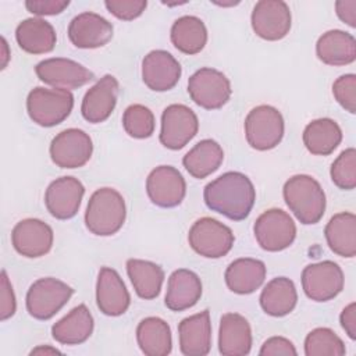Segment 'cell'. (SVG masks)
<instances>
[{
  "mask_svg": "<svg viewBox=\"0 0 356 356\" xmlns=\"http://www.w3.org/2000/svg\"><path fill=\"white\" fill-rule=\"evenodd\" d=\"M203 199L211 211L229 220L241 221L250 214L256 200V191L245 174L228 171L204 186Z\"/></svg>",
  "mask_w": 356,
  "mask_h": 356,
  "instance_id": "6da1fadb",
  "label": "cell"
},
{
  "mask_svg": "<svg viewBox=\"0 0 356 356\" xmlns=\"http://www.w3.org/2000/svg\"><path fill=\"white\" fill-rule=\"evenodd\" d=\"M284 200L293 216L305 225L318 222L325 211V193L313 177L298 174L291 177L282 189Z\"/></svg>",
  "mask_w": 356,
  "mask_h": 356,
  "instance_id": "7a4b0ae2",
  "label": "cell"
},
{
  "mask_svg": "<svg viewBox=\"0 0 356 356\" xmlns=\"http://www.w3.org/2000/svg\"><path fill=\"white\" fill-rule=\"evenodd\" d=\"M127 216L122 195L113 188L95 191L85 211L86 228L99 236H110L121 229Z\"/></svg>",
  "mask_w": 356,
  "mask_h": 356,
  "instance_id": "3957f363",
  "label": "cell"
},
{
  "mask_svg": "<svg viewBox=\"0 0 356 356\" xmlns=\"http://www.w3.org/2000/svg\"><path fill=\"white\" fill-rule=\"evenodd\" d=\"M74 96L67 89H46L38 86L26 97V111L29 118L40 127H54L61 124L72 111Z\"/></svg>",
  "mask_w": 356,
  "mask_h": 356,
  "instance_id": "277c9868",
  "label": "cell"
},
{
  "mask_svg": "<svg viewBox=\"0 0 356 356\" xmlns=\"http://www.w3.org/2000/svg\"><path fill=\"white\" fill-rule=\"evenodd\" d=\"M284 128L282 114L268 104L252 108L245 118L246 140L260 152L274 149L282 140Z\"/></svg>",
  "mask_w": 356,
  "mask_h": 356,
  "instance_id": "5b68a950",
  "label": "cell"
},
{
  "mask_svg": "<svg viewBox=\"0 0 356 356\" xmlns=\"http://www.w3.org/2000/svg\"><path fill=\"white\" fill-rule=\"evenodd\" d=\"M188 241L191 248L207 259H220L234 246V234L229 227L211 217H203L193 222Z\"/></svg>",
  "mask_w": 356,
  "mask_h": 356,
  "instance_id": "8992f818",
  "label": "cell"
},
{
  "mask_svg": "<svg viewBox=\"0 0 356 356\" xmlns=\"http://www.w3.org/2000/svg\"><path fill=\"white\" fill-rule=\"evenodd\" d=\"M74 289L53 278L36 280L26 292V310L36 320H49L70 300Z\"/></svg>",
  "mask_w": 356,
  "mask_h": 356,
  "instance_id": "52a82bcc",
  "label": "cell"
},
{
  "mask_svg": "<svg viewBox=\"0 0 356 356\" xmlns=\"http://www.w3.org/2000/svg\"><path fill=\"white\" fill-rule=\"evenodd\" d=\"M253 232L257 243L267 252H280L289 248L296 238V225L292 217L281 209H268L261 213Z\"/></svg>",
  "mask_w": 356,
  "mask_h": 356,
  "instance_id": "ba28073f",
  "label": "cell"
},
{
  "mask_svg": "<svg viewBox=\"0 0 356 356\" xmlns=\"http://www.w3.org/2000/svg\"><path fill=\"white\" fill-rule=\"evenodd\" d=\"M188 93L199 107L217 110L229 100L232 89L229 79L221 71L204 67L188 79Z\"/></svg>",
  "mask_w": 356,
  "mask_h": 356,
  "instance_id": "9c48e42d",
  "label": "cell"
},
{
  "mask_svg": "<svg viewBox=\"0 0 356 356\" xmlns=\"http://www.w3.org/2000/svg\"><path fill=\"white\" fill-rule=\"evenodd\" d=\"M343 282L341 267L331 260L309 264L302 273V288L306 296L314 302L334 299L343 289Z\"/></svg>",
  "mask_w": 356,
  "mask_h": 356,
  "instance_id": "30bf717a",
  "label": "cell"
},
{
  "mask_svg": "<svg viewBox=\"0 0 356 356\" xmlns=\"http://www.w3.org/2000/svg\"><path fill=\"white\" fill-rule=\"evenodd\" d=\"M50 159L60 168L83 167L92 157L90 136L78 128H68L57 134L50 143Z\"/></svg>",
  "mask_w": 356,
  "mask_h": 356,
  "instance_id": "8fae6325",
  "label": "cell"
},
{
  "mask_svg": "<svg viewBox=\"0 0 356 356\" xmlns=\"http://www.w3.org/2000/svg\"><path fill=\"white\" fill-rule=\"evenodd\" d=\"M199 129V121L192 108L185 104H170L161 114L160 142L164 147L179 150L188 145Z\"/></svg>",
  "mask_w": 356,
  "mask_h": 356,
  "instance_id": "7c38bea8",
  "label": "cell"
},
{
  "mask_svg": "<svg viewBox=\"0 0 356 356\" xmlns=\"http://www.w3.org/2000/svg\"><path fill=\"white\" fill-rule=\"evenodd\" d=\"M35 72L43 83L67 90L81 88L95 78L93 72L86 67L64 57L42 60L36 64Z\"/></svg>",
  "mask_w": 356,
  "mask_h": 356,
  "instance_id": "4fadbf2b",
  "label": "cell"
},
{
  "mask_svg": "<svg viewBox=\"0 0 356 356\" xmlns=\"http://www.w3.org/2000/svg\"><path fill=\"white\" fill-rule=\"evenodd\" d=\"M252 28L264 40H280L289 33L291 10L282 0H260L252 11Z\"/></svg>",
  "mask_w": 356,
  "mask_h": 356,
  "instance_id": "5bb4252c",
  "label": "cell"
},
{
  "mask_svg": "<svg viewBox=\"0 0 356 356\" xmlns=\"http://www.w3.org/2000/svg\"><path fill=\"white\" fill-rule=\"evenodd\" d=\"M146 192L152 203L170 209L181 204L186 193V184L175 167L159 165L147 175Z\"/></svg>",
  "mask_w": 356,
  "mask_h": 356,
  "instance_id": "9a60e30c",
  "label": "cell"
},
{
  "mask_svg": "<svg viewBox=\"0 0 356 356\" xmlns=\"http://www.w3.org/2000/svg\"><path fill=\"white\" fill-rule=\"evenodd\" d=\"M53 229L38 218H25L15 224L11 232L14 249L25 257L36 259L50 252L53 246Z\"/></svg>",
  "mask_w": 356,
  "mask_h": 356,
  "instance_id": "2e32d148",
  "label": "cell"
},
{
  "mask_svg": "<svg viewBox=\"0 0 356 356\" xmlns=\"http://www.w3.org/2000/svg\"><path fill=\"white\" fill-rule=\"evenodd\" d=\"M83 193L85 188L78 178H57L46 189V209L57 220H70L78 213Z\"/></svg>",
  "mask_w": 356,
  "mask_h": 356,
  "instance_id": "e0dca14e",
  "label": "cell"
},
{
  "mask_svg": "<svg viewBox=\"0 0 356 356\" xmlns=\"http://www.w3.org/2000/svg\"><path fill=\"white\" fill-rule=\"evenodd\" d=\"M68 38L78 49H97L111 40L113 25L104 17L85 11L71 19Z\"/></svg>",
  "mask_w": 356,
  "mask_h": 356,
  "instance_id": "ac0fdd59",
  "label": "cell"
},
{
  "mask_svg": "<svg viewBox=\"0 0 356 356\" xmlns=\"http://www.w3.org/2000/svg\"><path fill=\"white\" fill-rule=\"evenodd\" d=\"M181 64L165 50H152L142 60V79L154 92L172 89L181 78Z\"/></svg>",
  "mask_w": 356,
  "mask_h": 356,
  "instance_id": "d6986e66",
  "label": "cell"
},
{
  "mask_svg": "<svg viewBox=\"0 0 356 356\" xmlns=\"http://www.w3.org/2000/svg\"><path fill=\"white\" fill-rule=\"evenodd\" d=\"M118 89L120 85L115 76L110 74L102 76L82 99V117L90 124H100L106 121L115 108Z\"/></svg>",
  "mask_w": 356,
  "mask_h": 356,
  "instance_id": "ffe728a7",
  "label": "cell"
},
{
  "mask_svg": "<svg viewBox=\"0 0 356 356\" xmlns=\"http://www.w3.org/2000/svg\"><path fill=\"white\" fill-rule=\"evenodd\" d=\"M96 303L106 316L124 314L131 303L129 292L120 274L110 267H102L96 282Z\"/></svg>",
  "mask_w": 356,
  "mask_h": 356,
  "instance_id": "44dd1931",
  "label": "cell"
},
{
  "mask_svg": "<svg viewBox=\"0 0 356 356\" xmlns=\"http://www.w3.org/2000/svg\"><path fill=\"white\" fill-rule=\"evenodd\" d=\"M178 337L185 356H206L211 348L210 312L206 309L184 318L178 324Z\"/></svg>",
  "mask_w": 356,
  "mask_h": 356,
  "instance_id": "7402d4cb",
  "label": "cell"
},
{
  "mask_svg": "<svg viewBox=\"0 0 356 356\" xmlns=\"http://www.w3.org/2000/svg\"><path fill=\"white\" fill-rule=\"evenodd\" d=\"M252 348L249 321L238 313H225L220 320L218 350L224 356H245Z\"/></svg>",
  "mask_w": 356,
  "mask_h": 356,
  "instance_id": "603a6c76",
  "label": "cell"
},
{
  "mask_svg": "<svg viewBox=\"0 0 356 356\" xmlns=\"http://www.w3.org/2000/svg\"><path fill=\"white\" fill-rule=\"evenodd\" d=\"M202 296V281L196 273L179 268L175 270L167 284L164 303L172 312H182L195 306Z\"/></svg>",
  "mask_w": 356,
  "mask_h": 356,
  "instance_id": "cb8c5ba5",
  "label": "cell"
},
{
  "mask_svg": "<svg viewBox=\"0 0 356 356\" xmlns=\"http://www.w3.org/2000/svg\"><path fill=\"white\" fill-rule=\"evenodd\" d=\"M320 61L327 65H348L356 60V39L349 32L331 29L323 33L316 43Z\"/></svg>",
  "mask_w": 356,
  "mask_h": 356,
  "instance_id": "d4e9b609",
  "label": "cell"
},
{
  "mask_svg": "<svg viewBox=\"0 0 356 356\" xmlns=\"http://www.w3.org/2000/svg\"><path fill=\"white\" fill-rule=\"evenodd\" d=\"M225 284L238 295H248L259 289L266 280V264L261 260L242 257L234 260L225 270Z\"/></svg>",
  "mask_w": 356,
  "mask_h": 356,
  "instance_id": "484cf974",
  "label": "cell"
},
{
  "mask_svg": "<svg viewBox=\"0 0 356 356\" xmlns=\"http://www.w3.org/2000/svg\"><path fill=\"white\" fill-rule=\"evenodd\" d=\"M18 46L29 54H44L56 46V31L53 25L42 18H26L15 29Z\"/></svg>",
  "mask_w": 356,
  "mask_h": 356,
  "instance_id": "4316f807",
  "label": "cell"
},
{
  "mask_svg": "<svg viewBox=\"0 0 356 356\" xmlns=\"http://www.w3.org/2000/svg\"><path fill=\"white\" fill-rule=\"evenodd\" d=\"M95 321L86 305H78L51 327L53 338L63 345L83 343L93 332Z\"/></svg>",
  "mask_w": 356,
  "mask_h": 356,
  "instance_id": "83f0119b",
  "label": "cell"
},
{
  "mask_svg": "<svg viewBox=\"0 0 356 356\" xmlns=\"http://www.w3.org/2000/svg\"><path fill=\"white\" fill-rule=\"evenodd\" d=\"M324 235L330 249L341 257L356 254V217L353 213L342 211L330 218Z\"/></svg>",
  "mask_w": 356,
  "mask_h": 356,
  "instance_id": "f1b7e54d",
  "label": "cell"
},
{
  "mask_svg": "<svg viewBox=\"0 0 356 356\" xmlns=\"http://www.w3.org/2000/svg\"><path fill=\"white\" fill-rule=\"evenodd\" d=\"M298 303L295 284L286 277H277L267 282L260 295V306L268 316L282 317L289 314Z\"/></svg>",
  "mask_w": 356,
  "mask_h": 356,
  "instance_id": "f546056e",
  "label": "cell"
},
{
  "mask_svg": "<svg viewBox=\"0 0 356 356\" xmlns=\"http://www.w3.org/2000/svg\"><path fill=\"white\" fill-rule=\"evenodd\" d=\"M136 341L147 356H167L172 349L170 325L160 317H146L136 328Z\"/></svg>",
  "mask_w": 356,
  "mask_h": 356,
  "instance_id": "4dcf8cb0",
  "label": "cell"
},
{
  "mask_svg": "<svg viewBox=\"0 0 356 356\" xmlns=\"http://www.w3.org/2000/svg\"><path fill=\"white\" fill-rule=\"evenodd\" d=\"M306 149L316 156L331 154L342 140L339 125L331 118H317L309 122L303 131Z\"/></svg>",
  "mask_w": 356,
  "mask_h": 356,
  "instance_id": "1f68e13d",
  "label": "cell"
},
{
  "mask_svg": "<svg viewBox=\"0 0 356 356\" xmlns=\"http://www.w3.org/2000/svg\"><path fill=\"white\" fill-rule=\"evenodd\" d=\"M222 160V147L213 139H203L184 156L182 164L193 178L203 179L217 171Z\"/></svg>",
  "mask_w": 356,
  "mask_h": 356,
  "instance_id": "d6a6232c",
  "label": "cell"
},
{
  "mask_svg": "<svg viewBox=\"0 0 356 356\" xmlns=\"http://www.w3.org/2000/svg\"><path fill=\"white\" fill-rule=\"evenodd\" d=\"M170 36L175 49L189 56L200 53L207 43L206 25L195 15H184L175 19Z\"/></svg>",
  "mask_w": 356,
  "mask_h": 356,
  "instance_id": "836d02e7",
  "label": "cell"
},
{
  "mask_svg": "<svg viewBox=\"0 0 356 356\" xmlns=\"http://www.w3.org/2000/svg\"><path fill=\"white\" fill-rule=\"evenodd\" d=\"M127 273L139 298L150 300L160 295L164 271L159 264L149 260L129 259L127 261Z\"/></svg>",
  "mask_w": 356,
  "mask_h": 356,
  "instance_id": "e575fe53",
  "label": "cell"
},
{
  "mask_svg": "<svg viewBox=\"0 0 356 356\" xmlns=\"http://www.w3.org/2000/svg\"><path fill=\"white\" fill-rule=\"evenodd\" d=\"M345 353V343L331 328H314L305 339L306 356H343Z\"/></svg>",
  "mask_w": 356,
  "mask_h": 356,
  "instance_id": "d590c367",
  "label": "cell"
},
{
  "mask_svg": "<svg viewBox=\"0 0 356 356\" xmlns=\"http://www.w3.org/2000/svg\"><path fill=\"white\" fill-rule=\"evenodd\" d=\"M154 115L143 104H131L122 114V127L125 132L136 139H145L154 132Z\"/></svg>",
  "mask_w": 356,
  "mask_h": 356,
  "instance_id": "8d00e7d4",
  "label": "cell"
},
{
  "mask_svg": "<svg viewBox=\"0 0 356 356\" xmlns=\"http://www.w3.org/2000/svg\"><path fill=\"white\" fill-rule=\"evenodd\" d=\"M331 179L339 188L345 191L355 189L356 186V150L349 147L343 150L332 163Z\"/></svg>",
  "mask_w": 356,
  "mask_h": 356,
  "instance_id": "74e56055",
  "label": "cell"
},
{
  "mask_svg": "<svg viewBox=\"0 0 356 356\" xmlns=\"http://www.w3.org/2000/svg\"><path fill=\"white\" fill-rule=\"evenodd\" d=\"M335 100L350 114L356 113V75L345 74L332 83Z\"/></svg>",
  "mask_w": 356,
  "mask_h": 356,
  "instance_id": "f35d334b",
  "label": "cell"
},
{
  "mask_svg": "<svg viewBox=\"0 0 356 356\" xmlns=\"http://www.w3.org/2000/svg\"><path fill=\"white\" fill-rule=\"evenodd\" d=\"M106 8L118 19L132 21L142 15L147 7L146 0H106Z\"/></svg>",
  "mask_w": 356,
  "mask_h": 356,
  "instance_id": "ab89813d",
  "label": "cell"
},
{
  "mask_svg": "<svg viewBox=\"0 0 356 356\" xmlns=\"http://www.w3.org/2000/svg\"><path fill=\"white\" fill-rule=\"evenodd\" d=\"M0 317L1 320H7L14 316L17 309V300L15 295L11 286V282L7 277V273L1 271V284H0Z\"/></svg>",
  "mask_w": 356,
  "mask_h": 356,
  "instance_id": "60d3db41",
  "label": "cell"
},
{
  "mask_svg": "<svg viewBox=\"0 0 356 356\" xmlns=\"http://www.w3.org/2000/svg\"><path fill=\"white\" fill-rule=\"evenodd\" d=\"M70 6L68 0H26L25 7L35 15H57Z\"/></svg>",
  "mask_w": 356,
  "mask_h": 356,
  "instance_id": "b9f144b4",
  "label": "cell"
},
{
  "mask_svg": "<svg viewBox=\"0 0 356 356\" xmlns=\"http://www.w3.org/2000/svg\"><path fill=\"white\" fill-rule=\"evenodd\" d=\"M259 355L260 356H277V355L296 356L298 352L289 339L284 337H271L267 341H264Z\"/></svg>",
  "mask_w": 356,
  "mask_h": 356,
  "instance_id": "7bdbcfd3",
  "label": "cell"
},
{
  "mask_svg": "<svg viewBox=\"0 0 356 356\" xmlns=\"http://www.w3.org/2000/svg\"><path fill=\"white\" fill-rule=\"evenodd\" d=\"M335 13L338 18L349 25L356 26V0H339L335 3Z\"/></svg>",
  "mask_w": 356,
  "mask_h": 356,
  "instance_id": "ee69618b",
  "label": "cell"
},
{
  "mask_svg": "<svg viewBox=\"0 0 356 356\" xmlns=\"http://www.w3.org/2000/svg\"><path fill=\"white\" fill-rule=\"evenodd\" d=\"M339 321L350 339H356V303H349L341 313Z\"/></svg>",
  "mask_w": 356,
  "mask_h": 356,
  "instance_id": "f6af8a7d",
  "label": "cell"
},
{
  "mask_svg": "<svg viewBox=\"0 0 356 356\" xmlns=\"http://www.w3.org/2000/svg\"><path fill=\"white\" fill-rule=\"evenodd\" d=\"M31 355H61V352L50 346H38L31 350Z\"/></svg>",
  "mask_w": 356,
  "mask_h": 356,
  "instance_id": "bcb514c9",
  "label": "cell"
},
{
  "mask_svg": "<svg viewBox=\"0 0 356 356\" xmlns=\"http://www.w3.org/2000/svg\"><path fill=\"white\" fill-rule=\"evenodd\" d=\"M1 47H3V61H1V70H4L6 68V65H7V61H8V58H10V54H8V44H7V42H6V39L4 38H1Z\"/></svg>",
  "mask_w": 356,
  "mask_h": 356,
  "instance_id": "7dc6e473",
  "label": "cell"
},
{
  "mask_svg": "<svg viewBox=\"0 0 356 356\" xmlns=\"http://www.w3.org/2000/svg\"><path fill=\"white\" fill-rule=\"evenodd\" d=\"M214 4L217 6H222V7H227V6H236L239 4V1H228V3H222V1H213Z\"/></svg>",
  "mask_w": 356,
  "mask_h": 356,
  "instance_id": "c3c4849f",
  "label": "cell"
}]
</instances>
